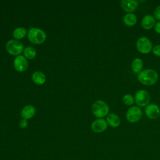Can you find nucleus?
<instances>
[{"mask_svg":"<svg viewBox=\"0 0 160 160\" xmlns=\"http://www.w3.org/2000/svg\"><path fill=\"white\" fill-rule=\"evenodd\" d=\"M122 101L124 104H125L126 105L131 106L134 103L135 99H134V98L131 94H126L123 96Z\"/></svg>","mask_w":160,"mask_h":160,"instance_id":"20","label":"nucleus"},{"mask_svg":"<svg viewBox=\"0 0 160 160\" xmlns=\"http://www.w3.org/2000/svg\"><path fill=\"white\" fill-rule=\"evenodd\" d=\"M154 14L155 16V18L158 20H160V5L158 6L156 9L154 10Z\"/></svg>","mask_w":160,"mask_h":160,"instance_id":"22","label":"nucleus"},{"mask_svg":"<svg viewBox=\"0 0 160 160\" xmlns=\"http://www.w3.org/2000/svg\"><path fill=\"white\" fill-rule=\"evenodd\" d=\"M35 114V108L34 106L31 105H27L22 109L21 114V116L25 119H30Z\"/></svg>","mask_w":160,"mask_h":160,"instance_id":"14","label":"nucleus"},{"mask_svg":"<svg viewBox=\"0 0 160 160\" xmlns=\"http://www.w3.org/2000/svg\"><path fill=\"white\" fill-rule=\"evenodd\" d=\"M145 113L148 118L151 119H155L160 116V108L154 103L149 104L145 108Z\"/></svg>","mask_w":160,"mask_h":160,"instance_id":"8","label":"nucleus"},{"mask_svg":"<svg viewBox=\"0 0 160 160\" xmlns=\"http://www.w3.org/2000/svg\"><path fill=\"white\" fill-rule=\"evenodd\" d=\"M108 105L102 100L95 101L92 106V111L94 115L98 118H103L109 113Z\"/></svg>","mask_w":160,"mask_h":160,"instance_id":"3","label":"nucleus"},{"mask_svg":"<svg viewBox=\"0 0 160 160\" xmlns=\"http://www.w3.org/2000/svg\"><path fill=\"white\" fill-rule=\"evenodd\" d=\"M123 22L126 25L128 26H132L135 25L137 22V17L132 12L128 13L124 16Z\"/></svg>","mask_w":160,"mask_h":160,"instance_id":"15","label":"nucleus"},{"mask_svg":"<svg viewBox=\"0 0 160 160\" xmlns=\"http://www.w3.org/2000/svg\"><path fill=\"white\" fill-rule=\"evenodd\" d=\"M106 121L108 124L112 128L118 127L121 122V120L119 116L114 113H110L108 115L106 118Z\"/></svg>","mask_w":160,"mask_h":160,"instance_id":"13","label":"nucleus"},{"mask_svg":"<svg viewBox=\"0 0 160 160\" xmlns=\"http://www.w3.org/2000/svg\"><path fill=\"white\" fill-rule=\"evenodd\" d=\"M108 128V122L104 119H97L91 124V129L95 132H102Z\"/></svg>","mask_w":160,"mask_h":160,"instance_id":"9","label":"nucleus"},{"mask_svg":"<svg viewBox=\"0 0 160 160\" xmlns=\"http://www.w3.org/2000/svg\"><path fill=\"white\" fill-rule=\"evenodd\" d=\"M32 79L36 84L41 85L44 83L46 81V76L42 72L36 71L32 74Z\"/></svg>","mask_w":160,"mask_h":160,"instance_id":"16","label":"nucleus"},{"mask_svg":"<svg viewBox=\"0 0 160 160\" xmlns=\"http://www.w3.org/2000/svg\"><path fill=\"white\" fill-rule=\"evenodd\" d=\"M6 48L7 51L9 54L14 56H17L22 52L23 44L18 40L11 39L7 42Z\"/></svg>","mask_w":160,"mask_h":160,"instance_id":"4","label":"nucleus"},{"mask_svg":"<svg viewBox=\"0 0 160 160\" xmlns=\"http://www.w3.org/2000/svg\"><path fill=\"white\" fill-rule=\"evenodd\" d=\"M28 126V121L26 119H23L19 122V126L21 128H25Z\"/></svg>","mask_w":160,"mask_h":160,"instance_id":"23","label":"nucleus"},{"mask_svg":"<svg viewBox=\"0 0 160 160\" xmlns=\"http://www.w3.org/2000/svg\"><path fill=\"white\" fill-rule=\"evenodd\" d=\"M152 42L146 37H140L136 42V48L139 52L142 54L149 53L152 50Z\"/></svg>","mask_w":160,"mask_h":160,"instance_id":"6","label":"nucleus"},{"mask_svg":"<svg viewBox=\"0 0 160 160\" xmlns=\"http://www.w3.org/2000/svg\"><path fill=\"white\" fill-rule=\"evenodd\" d=\"M142 115V112L141 109L138 106H131L130 107L126 114L127 120L131 123H134L140 120Z\"/></svg>","mask_w":160,"mask_h":160,"instance_id":"5","label":"nucleus"},{"mask_svg":"<svg viewBox=\"0 0 160 160\" xmlns=\"http://www.w3.org/2000/svg\"><path fill=\"white\" fill-rule=\"evenodd\" d=\"M134 99L136 103L139 106L144 107L149 104L150 101V96L146 91L141 89L136 92Z\"/></svg>","mask_w":160,"mask_h":160,"instance_id":"7","label":"nucleus"},{"mask_svg":"<svg viewBox=\"0 0 160 160\" xmlns=\"http://www.w3.org/2000/svg\"><path fill=\"white\" fill-rule=\"evenodd\" d=\"M24 54L25 57L27 58L28 59H32L36 56V52L34 48L29 46V47H27L24 49Z\"/></svg>","mask_w":160,"mask_h":160,"instance_id":"19","label":"nucleus"},{"mask_svg":"<svg viewBox=\"0 0 160 160\" xmlns=\"http://www.w3.org/2000/svg\"><path fill=\"white\" fill-rule=\"evenodd\" d=\"M142 67H143V62L141 59L137 58L132 61L131 68L134 72L138 73V74L141 71Z\"/></svg>","mask_w":160,"mask_h":160,"instance_id":"17","label":"nucleus"},{"mask_svg":"<svg viewBox=\"0 0 160 160\" xmlns=\"http://www.w3.org/2000/svg\"><path fill=\"white\" fill-rule=\"evenodd\" d=\"M154 28L155 32L158 34H160V21L156 22Z\"/></svg>","mask_w":160,"mask_h":160,"instance_id":"24","label":"nucleus"},{"mask_svg":"<svg viewBox=\"0 0 160 160\" xmlns=\"http://www.w3.org/2000/svg\"><path fill=\"white\" fill-rule=\"evenodd\" d=\"M155 24H156V22H155L154 18L150 14H147L144 16L141 21V26L144 29H147V30L153 28Z\"/></svg>","mask_w":160,"mask_h":160,"instance_id":"12","label":"nucleus"},{"mask_svg":"<svg viewBox=\"0 0 160 160\" xmlns=\"http://www.w3.org/2000/svg\"><path fill=\"white\" fill-rule=\"evenodd\" d=\"M26 33H27V30L24 28L19 27L14 30L12 34L14 38H15L16 39H19L24 38L26 35Z\"/></svg>","mask_w":160,"mask_h":160,"instance_id":"18","label":"nucleus"},{"mask_svg":"<svg viewBox=\"0 0 160 160\" xmlns=\"http://www.w3.org/2000/svg\"><path fill=\"white\" fill-rule=\"evenodd\" d=\"M153 54L156 56H160V44L156 45L152 49Z\"/></svg>","mask_w":160,"mask_h":160,"instance_id":"21","label":"nucleus"},{"mask_svg":"<svg viewBox=\"0 0 160 160\" xmlns=\"http://www.w3.org/2000/svg\"><path fill=\"white\" fill-rule=\"evenodd\" d=\"M138 79L144 85L151 86L157 82L158 79V75L155 70L152 69H146L138 73Z\"/></svg>","mask_w":160,"mask_h":160,"instance_id":"1","label":"nucleus"},{"mask_svg":"<svg viewBox=\"0 0 160 160\" xmlns=\"http://www.w3.org/2000/svg\"><path fill=\"white\" fill-rule=\"evenodd\" d=\"M28 39L34 44H41L46 39V34L44 31L36 28H30L28 33Z\"/></svg>","mask_w":160,"mask_h":160,"instance_id":"2","label":"nucleus"},{"mask_svg":"<svg viewBox=\"0 0 160 160\" xmlns=\"http://www.w3.org/2000/svg\"><path fill=\"white\" fill-rule=\"evenodd\" d=\"M14 66L18 71L22 72L28 68V62L24 56H18L14 61Z\"/></svg>","mask_w":160,"mask_h":160,"instance_id":"10","label":"nucleus"},{"mask_svg":"<svg viewBox=\"0 0 160 160\" xmlns=\"http://www.w3.org/2000/svg\"><path fill=\"white\" fill-rule=\"evenodd\" d=\"M138 6V2L136 0H122L121 1V8L128 13L134 11Z\"/></svg>","mask_w":160,"mask_h":160,"instance_id":"11","label":"nucleus"}]
</instances>
